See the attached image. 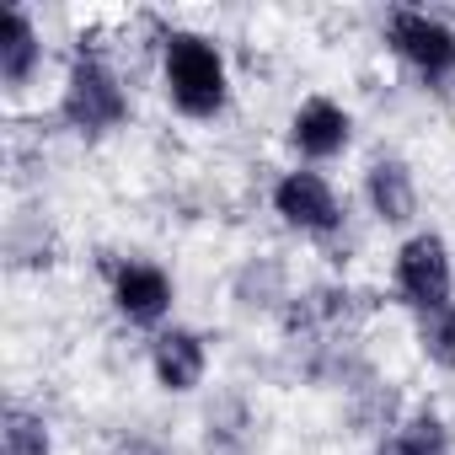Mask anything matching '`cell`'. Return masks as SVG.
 <instances>
[{
  "label": "cell",
  "instance_id": "1",
  "mask_svg": "<svg viewBox=\"0 0 455 455\" xmlns=\"http://www.w3.org/2000/svg\"><path fill=\"white\" fill-rule=\"evenodd\" d=\"M161 92L166 108L188 124H214L231 108V65L220 44L193 28H172L161 38Z\"/></svg>",
  "mask_w": 455,
  "mask_h": 455
},
{
  "label": "cell",
  "instance_id": "2",
  "mask_svg": "<svg viewBox=\"0 0 455 455\" xmlns=\"http://www.w3.org/2000/svg\"><path fill=\"white\" fill-rule=\"evenodd\" d=\"M54 108H60V124H65L70 134H81V140H102V134L124 129L129 113H134L124 76H118L102 54H76V60H70Z\"/></svg>",
  "mask_w": 455,
  "mask_h": 455
},
{
  "label": "cell",
  "instance_id": "3",
  "mask_svg": "<svg viewBox=\"0 0 455 455\" xmlns=\"http://www.w3.org/2000/svg\"><path fill=\"white\" fill-rule=\"evenodd\" d=\"M391 295L423 316L455 300V252L439 231H412L402 236V247L391 252Z\"/></svg>",
  "mask_w": 455,
  "mask_h": 455
},
{
  "label": "cell",
  "instance_id": "4",
  "mask_svg": "<svg viewBox=\"0 0 455 455\" xmlns=\"http://www.w3.org/2000/svg\"><path fill=\"white\" fill-rule=\"evenodd\" d=\"M268 204H274L284 231L311 236V242H327V236H338L343 225H348V204H343V193L332 188V177L322 166H290V172H279Z\"/></svg>",
  "mask_w": 455,
  "mask_h": 455
},
{
  "label": "cell",
  "instance_id": "5",
  "mask_svg": "<svg viewBox=\"0 0 455 455\" xmlns=\"http://www.w3.org/2000/svg\"><path fill=\"white\" fill-rule=\"evenodd\" d=\"M386 49L423 81V86H444L455 81V28L423 6H396L386 12Z\"/></svg>",
  "mask_w": 455,
  "mask_h": 455
},
{
  "label": "cell",
  "instance_id": "6",
  "mask_svg": "<svg viewBox=\"0 0 455 455\" xmlns=\"http://www.w3.org/2000/svg\"><path fill=\"white\" fill-rule=\"evenodd\" d=\"M108 306H113V316L124 327L161 332L172 306H177V279L161 263H150V258H124L108 274Z\"/></svg>",
  "mask_w": 455,
  "mask_h": 455
},
{
  "label": "cell",
  "instance_id": "7",
  "mask_svg": "<svg viewBox=\"0 0 455 455\" xmlns=\"http://www.w3.org/2000/svg\"><path fill=\"white\" fill-rule=\"evenodd\" d=\"M284 145L295 150V166H327L348 156L354 145V113L338 97H300L284 118Z\"/></svg>",
  "mask_w": 455,
  "mask_h": 455
},
{
  "label": "cell",
  "instance_id": "8",
  "mask_svg": "<svg viewBox=\"0 0 455 455\" xmlns=\"http://www.w3.org/2000/svg\"><path fill=\"white\" fill-rule=\"evenodd\" d=\"M150 380L166 396H193L209 380V338L198 327H161L150 338Z\"/></svg>",
  "mask_w": 455,
  "mask_h": 455
},
{
  "label": "cell",
  "instance_id": "9",
  "mask_svg": "<svg viewBox=\"0 0 455 455\" xmlns=\"http://www.w3.org/2000/svg\"><path fill=\"white\" fill-rule=\"evenodd\" d=\"M359 193H364V209L375 225H386V231H402V225L418 220V172L412 161L402 156H370L364 177H359Z\"/></svg>",
  "mask_w": 455,
  "mask_h": 455
},
{
  "label": "cell",
  "instance_id": "10",
  "mask_svg": "<svg viewBox=\"0 0 455 455\" xmlns=\"http://www.w3.org/2000/svg\"><path fill=\"white\" fill-rule=\"evenodd\" d=\"M44 76V33L28 6H6L0 17V86L6 97H22Z\"/></svg>",
  "mask_w": 455,
  "mask_h": 455
},
{
  "label": "cell",
  "instance_id": "11",
  "mask_svg": "<svg viewBox=\"0 0 455 455\" xmlns=\"http://www.w3.org/2000/svg\"><path fill=\"white\" fill-rule=\"evenodd\" d=\"M386 439L396 444V455H455V434H450L444 412H434V407H412L407 418H396V428Z\"/></svg>",
  "mask_w": 455,
  "mask_h": 455
},
{
  "label": "cell",
  "instance_id": "12",
  "mask_svg": "<svg viewBox=\"0 0 455 455\" xmlns=\"http://www.w3.org/2000/svg\"><path fill=\"white\" fill-rule=\"evenodd\" d=\"M0 455H54V428L38 407L12 402L0 418Z\"/></svg>",
  "mask_w": 455,
  "mask_h": 455
},
{
  "label": "cell",
  "instance_id": "13",
  "mask_svg": "<svg viewBox=\"0 0 455 455\" xmlns=\"http://www.w3.org/2000/svg\"><path fill=\"white\" fill-rule=\"evenodd\" d=\"M412 338H418V354H423L434 370L455 375V300L439 306V311L412 316Z\"/></svg>",
  "mask_w": 455,
  "mask_h": 455
},
{
  "label": "cell",
  "instance_id": "14",
  "mask_svg": "<svg viewBox=\"0 0 455 455\" xmlns=\"http://www.w3.org/2000/svg\"><path fill=\"white\" fill-rule=\"evenodd\" d=\"M108 455H177V450L166 439H156V434H118Z\"/></svg>",
  "mask_w": 455,
  "mask_h": 455
}]
</instances>
